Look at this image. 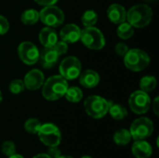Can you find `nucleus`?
Segmentation results:
<instances>
[{
  "mask_svg": "<svg viewBox=\"0 0 159 158\" xmlns=\"http://www.w3.org/2000/svg\"><path fill=\"white\" fill-rule=\"evenodd\" d=\"M111 102L101 96L91 95L85 100L84 109L90 117L100 119L107 115Z\"/></svg>",
  "mask_w": 159,
  "mask_h": 158,
  "instance_id": "nucleus-4",
  "label": "nucleus"
},
{
  "mask_svg": "<svg viewBox=\"0 0 159 158\" xmlns=\"http://www.w3.org/2000/svg\"><path fill=\"white\" fill-rule=\"evenodd\" d=\"M64 97L68 102L72 103L79 102L83 99V91L77 87H68Z\"/></svg>",
  "mask_w": 159,
  "mask_h": 158,
  "instance_id": "nucleus-24",
  "label": "nucleus"
},
{
  "mask_svg": "<svg viewBox=\"0 0 159 158\" xmlns=\"http://www.w3.org/2000/svg\"><path fill=\"white\" fill-rule=\"evenodd\" d=\"M2 100H3V96H2V92H1V90H0V103H1V102H2Z\"/></svg>",
  "mask_w": 159,
  "mask_h": 158,
  "instance_id": "nucleus-38",
  "label": "nucleus"
},
{
  "mask_svg": "<svg viewBox=\"0 0 159 158\" xmlns=\"http://www.w3.org/2000/svg\"><path fill=\"white\" fill-rule=\"evenodd\" d=\"M39 42L44 47H52L58 41V34L54 28L46 26L38 34Z\"/></svg>",
  "mask_w": 159,
  "mask_h": 158,
  "instance_id": "nucleus-18",
  "label": "nucleus"
},
{
  "mask_svg": "<svg viewBox=\"0 0 159 158\" xmlns=\"http://www.w3.org/2000/svg\"><path fill=\"white\" fill-rule=\"evenodd\" d=\"M129 105L130 110L137 115L146 114L151 107V99L148 93L136 90L131 93L129 98Z\"/></svg>",
  "mask_w": 159,
  "mask_h": 158,
  "instance_id": "nucleus-9",
  "label": "nucleus"
},
{
  "mask_svg": "<svg viewBox=\"0 0 159 158\" xmlns=\"http://www.w3.org/2000/svg\"><path fill=\"white\" fill-rule=\"evenodd\" d=\"M81 158H92L91 156H82Z\"/></svg>",
  "mask_w": 159,
  "mask_h": 158,
  "instance_id": "nucleus-39",
  "label": "nucleus"
},
{
  "mask_svg": "<svg viewBox=\"0 0 159 158\" xmlns=\"http://www.w3.org/2000/svg\"><path fill=\"white\" fill-rule=\"evenodd\" d=\"M113 139H114L115 143H116L117 145H120V146H125V145L129 144L130 142V141L132 140L129 130H128L126 129H121L117 130L114 134Z\"/></svg>",
  "mask_w": 159,
  "mask_h": 158,
  "instance_id": "nucleus-21",
  "label": "nucleus"
},
{
  "mask_svg": "<svg viewBox=\"0 0 159 158\" xmlns=\"http://www.w3.org/2000/svg\"><path fill=\"white\" fill-rule=\"evenodd\" d=\"M153 9L146 4H138L127 11L126 20L134 28H143L153 20Z\"/></svg>",
  "mask_w": 159,
  "mask_h": 158,
  "instance_id": "nucleus-2",
  "label": "nucleus"
},
{
  "mask_svg": "<svg viewBox=\"0 0 159 158\" xmlns=\"http://www.w3.org/2000/svg\"><path fill=\"white\" fill-rule=\"evenodd\" d=\"M20 20L25 25H34L39 20V12L33 8L26 9L22 12Z\"/></svg>",
  "mask_w": 159,
  "mask_h": 158,
  "instance_id": "nucleus-20",
  "label": "nucleus"
},
{
  "mask_svg": "<svg viewBox=\"0 0 159 158\" xmlns=\"http://www.w3.org/2000/svg\"><path fill=\"white\" fill-rule=\"evenodd\" d=\"M82 65L80 61L75 56H69L64 58L60 63L59 71L60 75H61L66 80H75L81 74Z\"/></svg>",
  "mask_w": 159,
  "mask_h": 158,
  "instance_id": "nucleus-10",
  "label": "nucleus"
},
{
  "mask_svg": "<svg viewBox=\"0 0 159 158\" xmlns=\"http://www.w3.org/2000/svg\"><path fill=\"white\" fill-rule=\"evenodd\" d=\"M78 78H79L80 85L86 88H93L97 87L101 80L100 74L96 71L91 69H88L82 72L79 74Z\"/></svg>",
  "mask_w": 159,
  "mask_h": 158,
  "instance_id": "nucleus-16",
  "label": "nucleus"
},
{
  "mask_svg": "<svg viewBox=\"0 0 159 158\" xmlns=\"http://www.w3.org/2000/svg\"><path fill=\"white\" fill-rule=\"evenodd\" d=\"M124 64L132 72H141L150 64V57L143 49L131 48L124 56Z\"/></svg>",
  "mask_w": 159,
  "mask_h": 158,
  "instance_id": "nucleus-3",
  "label": "nucleus"
},
{
  "mask_svg": "<svg viewBox=\"0 0 159 158\" xmlns=\"http://www.w3.org/2000/svg\"><path fill=\"white\" fill-rule=\"evenodd\" d=\"M128 50H129V47L125 43H117L116 46L115 47L116 53L120 57H124L128 52Z\"/></svg>",
  "mask_w": 159,
  "mask_h": 158,
  "instance_id": "nucleus-31",
  "label": "nucleus"
},
{
  "mask_svg": "<svg viewBox=\"0 0 159 158\" xmlns=\"http://www.w3.org/2000/svg\"><path fill=\"white\" fill-rule=\"evenodd\" d=\"M39 49L32 42L24 41L21 42L18 47V55L20 61L27 64L33 65L35 64L39 60Z\"/></svg>",
  "mask_w": 159,
  "mask_h": 158,
  "instance_id": "nucleus-11",
  "label": "nucleus"
},
{
  "mask_svg": "<svg viewBox=\"0 0 159 158\" xmlns=\"http://www.w3.org/2000/svg\"><path fill=\"white\" fill-rule=\"evenodd\" d=\"M97 21H98V14L92 9L86 10L81 17V22L84 25V27L94 26L97 23Z\"/></svg>",
  "mask_w": 159,
  "mask_h": 158,
  "instance_id": "nucleus-25",
  "label": "nucleus"
},
{
  "mask_svg": "<svg viewBox=\"0 0 159 158\" xmlns=\"http://www.w3.org/2000/svg\"><path fill=\"white\" fill-rule=\"evenodd\" d=\"M8 89H9V91L11 93H13L15 95L21 93L25 89L23 80H21V79H14V80H12L9 83Z\"/></svg>",
  "mask_w": 159,
  "mask_h": 158,
  "instance_id": "nucleus-27",
  "label": "nucleus"
},
{
  "mask_svg": "<svg viewBox=\"0 0 159 158\" xmlns=\"http://www.w3.org/2000/svg\"><path fill=\"white\" fill-rule=\"evenodd\" d=\"M81 29L75 23L65 24L60 31V38L67 44H74L80 40Z\"/></svg>",
  "mask_w": 159,
  "mask_h": 158,
  "instance_id": "nucleus-13",
  "label": "nucleus"
},
{
  "mask_svg": "<svg viewBox=\"0 0 159 158\" xmlns=\"http://www.w3.org/2000/svg\"><path fill=\"white\" fill-rule=\"evenodd\" d=\"M44 82H45L44 74L42 71L38 69H33L29 71L23 78L24 87L28 90L39 89L40 88H42Z\"/></svg>",
  "mask_w": 159,
  "mask_h": 158,
  "instance_id": "nucleus-12",
  "label": "nucleus"
},
{
  "mask_svg": "<svg viewBox=\"0 0 159 158\" xmlns=\"http://www.w3.org/2000/svg\"><path fill=\"white\" fill-rule=\"evenodd\" d=\"M8 158H23V156H20V155L15 154V155H13V156H8Z\"/></svg>",
  "mask_w": 159,
  "mask_h": 158,
  "instance_id": "nucleus-36",
  "label": "nucleus"
},
{
  "mask_svg": "<svg viewBox=\"0 0 159 158\" xmlns=\"http://www.w3.org/2000/svg\"><path fill=\"white\" fill-rule=\"evenodd\" d=\"M60 55L54 49V47H44L39 53V60L41 66L46 69L52 68L58 61Z\"/></svg>",
  "mask_w": 159,
  "mask_h": 158,
  "instance_id": "nucleus-14",
  "label": "nucleus"
},
{
  "mask_svg": "<svg viewBox=\"0 0 159 158\" xmlns=\"http://www.w3.org/2000/svg\"><path fill=\"white\" fill-rule=\"evenodd\" d=\"M152 108L156 115H158L159 112V105H158V97H156L154 102H152Z\"/></svg>",
  "mask_w": 159,
  "mask_h": 158,
  "instance_id": "nucleus-34",
  "label": "nucleus"
},
{
  "mask_svg": "<svg viewBox=\"0 0 159 158\" xmlns=\"http://www.w3.org/2000/svg\"><path fill=\"white\" fill-rule=\"evenodd\" d=\"M149 1H153V0H149Z\"/></svg>",
  "mask_w": 159,
  "mask_h": 158,
  "instance_id": "nucleus-40",
  "label": "nucleus"
},
{
  "mask_svg": "<svg viewBox=\"0 0 159 158\" xmlns=\"http://www.w3.org/2000/svg\"><path fill=\"white\" fill-rule=\"evenodd\" d=\"M108 113L115 120H123L128 115V110L126 109V107L119 103L111 102Z\"/></svg>",
  "mask_w": 159,
  "mask_h": 158,
  "instance_id": "nucleus-19",
  "label": "nucleus"
},
{
  "mask_svg": "<svg viewBox=\"0 0 159 158\" xmlns=\"http://www.w3.org/2000/svg\"><path fill=\"white\" fill-rule=\"evenodd\" d=\"M8 30H9V22L5 16L0 15V35L7 34Z\"/></svg>",
  "mask_w": 159,
  "mask_h": 158,
  "instance_id": "nucleus-30",
  "label": "nucleus"
},
{
  "mask_svg": "<svg viewBox=\"0 0 159 158\" xmlns=\"http://www.w3.org/2000/svg\"><path fill=\"white\" fill-rule=\"evenodd\" d=\"M69 85L61 75H52L45 80L42 86V95L48 101H57L62 98Z\"/></svg>",
  "mask_w": 159,
  "mask_h": 158,
  "instance_id": "nucleus-1",
  "label": "nucleus"
},
{
  "mask_svg": "<svg viewBox=\"0 0 159 158\" xmlns=\"http://www.w3.org/2000/svg\"><path fill=\"white\" fill-rule=\"evenodd\" d=\"M53 47H54V49L58 52V54H59L60 56L64 55V54L68 51V44L65 43V42L62 41V40H61V41L58 40V41L56 42V44L53 46Z\"/></svg>",
  "mask_w": 159,
  "mask_h": 158,
  "instance_id": "nucleus-29",
  "label": "nucleus"
},
{
  "mask_svg": "<svg viewBox=\"0 0 159 158\" xmlns=\"http://www.w3.org/2000/svg\"><path fill=\"white\" fill-rule=\"evenodd\" d=\"M131 152L136 158H149L153 154V148L144 140H138L132 144Z\"/></svg>",
  "mask_w": 159,
  "mask_h": 158,
  "instance_id": "nucleus-17",
  "label": "nucleus"
},
{
  "mask_svg": "<svg viewBox=\"0 0 159 158\" xmlns=\"http://www.w3.org/2000/svg\"><path fill=\"white\" fill-rule=\"evenodd\" d=\"M39 20L48 27L56 28L64 21V13L57 6H46L39 12Z\"/></svg>",
  "mask_w": 159,
  "mask_h": 158,
  "instance_id": "nucleus-7",
  "label": "nucleus"
},
{
  "mask_svg": "<svg viewBox=\"0 0 159 158\" xmlns=\"http://www.w3.org/2000/svg\"><path fill=\"white\" fill-rule=\"evenodd\" d=\"M47 155H48L50 158H59L61 156V151H60V149L58 148V146L48 147V150Z\"/></svg>",
  "mask_w": 159,
  "mask_h": 158,
  "instance_id": "nucleus-32",
  "label": "nucleus"
},
{
  "mask_svg": "<svg viewBox=\"0 0 159 158\" xmlns=\"http://www.w3.org/2000/svg\"><path fill=\"white\" fill-rule=\"evenodd\" d=\"M157 78L153 75H146L142 77L140 81V89L146 93H150L155 90L157 88Z\"/></svg>",
  "mask_w": 159,
  "mask_h": 158,
  "instance_id": "nucleus-22",
  "label": "nucleus"
},
{
  "mask_svg": "<svg viewBox=\"0 0 159 158\" xmlns=\"http://www.w3.org/2000/svg\"><path fill=\"white\" fill-rule=\"evenodd\" d=\"M34 2L40 6L46 7V6H51V5H55L58 0H34Z\"/></svg>",
  "mask_w": 159,
  "mask_h": 158,
  "instance_id": "nucleus-33",
  "label": "nucleus"
},
{
  "mask_svg": "<svg viewBox=\"0 0 159 158\" xmlns=\"http://www.w3.org/2000/svg\"><path fill=\"white\" fill-rule=\"evenodd\" d=\"M80 40L86 47L93 50H100L105 46V38L102 32L94 26L85 27L81 30Z\"/></svg>",
  "mask_w": 159,
  "mask_h": 158,
  "instance_id": "nucleus-5",
  "label": "nucleus"
},
{
  "mask_svg": "<svg viewBox=\"0 0 159 158\" xmlns=\"http://www.w3.org/2000/svg\"><path fill=\"white\" fill-rule=\"evenodd\" d=\"M33 158H50L47 154H38L36 156H34Z\"/></svg>",
  "mask_w": 159,
  "mask_h": 158,
  "instance_id": "nucleus-35",
  "label": "nucleus"
},
{
  "mask_svg": "<svg viewBox=\"0 0 159 158\" xmlns=\"http://www.w3.org/2000/svg\"><path fill=\"white\" fill-rule=\"evenodd\" d=\"M129 132L134 141L147 139L154 132V123L148 117H139L132 122Z\"/></svg>",
  "mask_w": 159,
  "mask_h": 158,
  "instance_id": "nucleus-8",
  "label": "nucleus"
},
{
  "mask_svg": "<svg viewBox=\"0 0 159 158\" xmlns=\"http://www.w3.org/2000/svg\"><path fill=\"white\" fill-rule=\"evenodd\" d=\"M107 17L111 22L118 25V24L126 21L127 10L122 5L112 4L107 8Z\"/></svg>",
  "mask_w": 159,
  "mask_h": 158,
  "instance_id": "nucleus-15",
  "label": "nucleus"
},
{
  "mask_svg": "<svg viewBox=\"0 0 159 158\" xmlns=\"http://www.w3.org/2000/svg\"><path fill=\"white\" fill-rule=\"evenodd\" d=\"M1 151L7 157L15 155L16 154V146H15V143L13 142H10V141H7V142H3L2 147H1Z\"/></svg>",
  "mask_w": 159,
  "mask_h": 158,
  "instance_id": "nucleus-28",
  "label": "nucleus"
},
{
  "mask_svg": "<svg viewBox=\"0 0 159 158\" xmlns=\"http://www.w3.org/2000/svg\"><path fill=\"white\" fill-rule=\"evenodd\" d=\"M41 125L42 124L38 119H36V118H29L24 123V129L30 134H37Z\"/></svg>",
  "mask_w": 159,
  "mask_h": 158,
  "instance_id": "nucleus-26",
  "label": "nucleus"
},
{
  "mask_svg": "<svg viewBox=\"0 0 159 158\" xmlns=\"http://www.w3.org/2000/svg\"><path fill=\"white\" fill-rule=\"evenodd\" d=\"M59 158H74V157H73V156H62V155H61V156Z\"/></svg>",
  "mask_w": 159,
  "mask_h": 158,
  "instance_id": "nucleus-37",
  "label": "nucleus"
},
{
  "mask_svg": "<svg viewBox=\"0 0 159 158\" xmlns=\"http://www.w3.org/2000/svg\"><path fill=\"white\" fill-rule=\"evenodd\" d=\"M37 135L40 142L48 147L59 146L61 142V133L59 128L52 123L42 124Z\"/></svg>",
  "mask_w": 159,
  "mask_h": 158,
  "instance_id": "nucleus-6",
  "label": "nucleus"
},
{
  "mask_svg": "<svg viewBox=\"0 0 159 158\" xmlns=\"http://www.w3.org/2000/svg\"><path fill=\"white\" fill-rule=\"evenodd\" d=\"M116 34H117L118 37L123 39V40L129 39L134 34V27H132L126 20V21L118 24V27H117V30H116Z\"/></svg>",
  "mask_w": 159,
  "mask_h": 158,
  "instance_id": "nucleus-23",
  "label": "nucleus"
}]
</instances>
